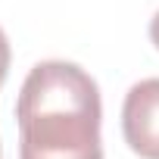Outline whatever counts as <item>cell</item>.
I'll list each match as a JSON object with an SVG mask.
<instances>
[{
  "mask_svg": "<svg viewBox=\"0 0 159 159\" xmlns=\"http://www.w3.org/2000/svg\"><path fill=\"white\" fill-rule=\"evenodd\" d=\"M100 88L75 62H38L16 100L19 159H103Z\"/></svg>",
  "mask_w": 159,
  "mask_h": 159,
  "instance_id": "obj_1",
  "label": "cell"
},
{
  "mask_svg": "<svg viewBox=\"0 0 159 159\" xmlns=\"http://www.w3.org/2000/svg\"><path fill=\"white\" fill-rule=\"evenodd\" d=\"M122 134L140 159H159V78H143L128 91Z\"/></svg>",
  "mask_w": 159,
  "mask_h": 159,
  "instance_id": "obj_2",
  "label": "cell"
},
{
  "mask_svg": "<svg viewBox=\"0 0 159 159\" xmlns=\"http://www.w3.org/2000/svg\"><path fill=\"white\" fill-rule=\"evenodd\" d=\"M7 72H10V41H7L3 28H0V88L7 81Z\"/></svg>",
  "mask_w": 159,
  "mask_h": 159,
  "instance_id": "obj_3",
  "label": "cell"
},
{
  "mask_svg": "<svg viewBox=\"0 0 159 159\" xmlns=\"http://www.w3.org/2000/svg\"><path fill=\"white\" fill-rule=\"evenodd\" d=\"M150 41L156 44V50H159V13L153 16V22H150Z\"/></svg>",
  "mask_w": 159,
  "mask_h": 159,
  "instance_id": "obj_4",
  "label": "cell"
}]
</instances>
